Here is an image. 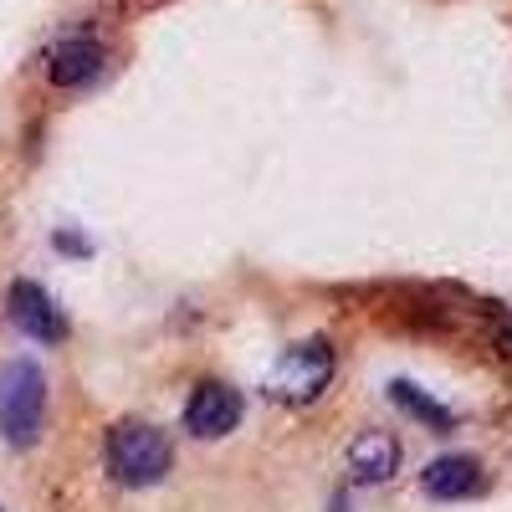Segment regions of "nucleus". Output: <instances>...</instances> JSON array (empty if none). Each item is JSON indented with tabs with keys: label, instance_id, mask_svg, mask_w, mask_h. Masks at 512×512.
Wrapping results in <instances>:
<instances>
[{
	"label": "nucleus",
	"instance_id": "7",
	"mask_svg": "<svg viewBox=\"0 0 512 512\" xmlns=\"http://www.w3.org/2000/svg\"><path fill=\"white\" fill-rule=\"evenodd\" d=\"M349 466H354L359 482H390L400 472V441L384 436V431H364L349 446Z\"/></svg>",
	"mask_w": 512,
	"mask_h": 512
},
{
	"label": "nucleus",
	"instance_id": "9",
	"mask_svg": "<svg viewBox=\"0 0 512 512\" xmlns=\"http://www.w3.org/2000/svg\"><path fill=\"white\" fill-rule=\"evenodd\" d=\"M390 400H395L405 415H415L420 425H431V431H451V410H446V405H436L431 395H420L410 379H395V384H390Z\"/></svg>",
	"mask_w": 512,
	"mask_h": 512
},
{
	"label": "nucleus",
	"instance_id": "3",
	"mask_svg": "<svg viewBox=\"0 0 512 512\" xmlns=\"http://www.w3.org/2000/svg\"><path fill=\"white\" fill-rule=\"evenodd\" d=\"M328 379H333V349L328 344H297L282 354V364L272 369L267 379V390L272 400H292V405H308L328 390Z\"/></svg>",
	"mask_w": 512,
	"mask_h": 512
},
{
	"label": "nucleus",
	"instance_id": "10",
	"mask_svg": "<svg viewBox=\"0 0 512 512\" xmlns=\"http://www.w3.org/2000/svg\"><path fill=\"white\" fill-rule=\"evenodd\" d=\"M507 354H512V328H507Z\"/></svg>",
	"mask_w": 512,
	"mask_h": 512
},
{
	"label": "nucleus",
	"instance_id": "2",
	"mask_svg": "<svg viewBox=\"0 0 512 512\" xmlns=\"http://www.w3.org/2000/svg\"><path fill=\"white\" fill-rule=\"evenodd\" d=\"M47 415V379L31 359H11L0 369V436L11 446H36Z\"/></svg>",
	"mask_w": 512,
	"mask_h": 512
},
{
	"label": "nucleus",
	"instance_id": "1",
	"mask_svg": "<svg viewBox=\"0 0 512 512\" xmlns=\"http://www.w3.org/2000/svg\"><path fill=\"white\" fill-rule=\"evenodd\" d=\"M103 461H108V477L118 487H154L169 477V461H175V451H169L164 431H154V425L144 420H118L108 441H103Z\"/></svg>",
	"mask_w": 512,
	"mask_h": 512
},
{
	"label": "nucleus",
	"instance_id": "4",
	"mask_svg": "<svg viewBox=\"0 0 512 512\" xmlns=\"http://www.w3.org/2000/svg\"><path fill=\"white\" fill-rule=\"evenodd\" d=\"M241 425V395L231 384H195V395L185 405V431L200 441H221Z\"/></svg>",
	"mask_w": 512,
	"mask_h": 512
},
{
	"label": "nucleus",
	"instance_id": "5",
	"mask_svg": "<svg viewBox=\"0 0 512 512\" xmlns=\"http://www.w3.org/2000/svg\"><path fill=\"white\" fill-rule=\"evenodd\" d=\"M11 318H16V328H21L26 338H36V344H62V338H67L62 308H57L36 282H26V277L11 287Z\"/></svg>",
	"mask_w": 512,
	"mask_h": 512
},
{
	"label": "nucleus",
	"instance_id": "6",
	"mask_svg": "<svg viewBox=\"0 0 512 512\" xmlns=\"http://www.w3.org/2000/svg\"><path fill=\"white\" fill-rule=\"evenodd\" d=\"M420 487H425V497H436V502L472 497V492H482V461L477 456H436L420 472Z\"/></svg>",
	"mask_w": 512,
	"mask_h": 512
},
{
	"label": "nucleus",
	"instance_id": "8",
	"mask_svg": "<svg viewBox=\"0 0 512 512\" xmlns=\"http://www.w3.org/2000/svg\"><path fill=\"white\" fill-rule=\"evenodd\" d=\"M98 67H103V47H98V41H82V36H77V41H67V47L52 52L47 77L57 82V88H77V82H93Z\"/></svg>",
	"mask_w": 512,
	"mask_h": 512
}]
</instances>
